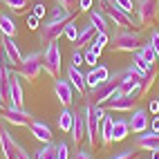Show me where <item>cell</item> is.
Segmentation results:
<instances>
[{
	"label": "cell",
	"instance_id": "obj_1",
	"mask_svg": "<svg viewBox=\"0 0 159 159\" xmlns=\"http://www.w3.org/2000/svg\"><path fill=\"white\" fill-rule=\"evenodd\" d=\"M83 110H85V139H88L90 148H97V146H101V121L105 116V108L85 99Z\"/></svg>",
	"mask_w": 159,
	"mask_h": 159
},
{
	"label": "cell",
	"instance_id": "obj_2",
	"mask_svg": "<svg viewBox=\"0 0 159 159\" xmlns=\"http://www.w3.org/2000/svg\"><path fill=\"white\" fill-rule=\"evenodd\" d=\"M123 79V70H116L114 74H110V79L101 83V85H97L94 90H88L85 94H83V99H88L92 103H97V105H105L114 94H119V83Z\"/></svg>",
	"mask_w": 159,
	"mask_h": 159
},
{
	"label": "cell",
	"instance_id": "obj_3",
	"mask_svg": "<svg viewBox=\"0 0 159 159\" xmlns=\"http://www.w3.org/2000/svg\"><path fill=\"white\" fill-rule=\"evenodd\" d=\"M141 45H143V36L137 29H116L114 36H110L112 52H130V54H134Z\"/></svg>",
	"mask_w": 159,
	"mask_h": 159
},
{
	"label": "cell",
	"instance_id": "obj_4",
	"mask_svg": "<svg viewBox=\"0 0 159 159\" xmlns=\"http://www.w3.org/2000/svg\"><path fill=\"white\" fill-rule=\"evenodd\" d=\"M99 5H101L103 11H105L108 20H110V23H112L116 29H132V27L139 25V23H134L132 16H130V14H125L123 9L114 2V0H99Z\"/></svg>",
	"mask_w": 159,
	"mask_h": 159
},
{
	"label": "cell",
	"instance_id": "obj_5",
	"mask_svg": "<svg viewBox=\"0 0 159 159\" xmlns=\"http://www.w3.org/2000/svg\"><path fill=\"white\" fill-rule=\"evenodd\" d=\"M40 72H43V52H29L27 56H23V63L18 65V76L25 79L27 83L38 81Z\"/></svg>",
	"mask_w": 159,
	"mask_h": 159
},
{
	"label": "cell",
	"instance_id": "obj_6",
	"mask_svg": "<svg viewBox=\"0 0 159 159\" xmlns=\"http://www.w3.org/2000/svg\"><path fill=\"white\" fill-rule=\"evenodd\" d=\"M63 54H61V47L54 43H49L43 52V72H47L52 79H58L61 76V67H63Z\"/></svg>",
	"mask_w": 159,
	"mask_h": 159
},
{
	"label": "cell",
	"instance_id": "obj_7",
	"mask_svg": "<svg viewBox=\"0 0 159 159\" xmlns=\"http://www.w3.org/2000/svg\"><path fill=\"white\" fill-rule=\"evenodd\" d=\"M137 23L139 25H155L159 18V0H139L137 5Z\"/></svg>",
	"mask_w": 159,
	"mask_h": 159
},
{
	"label": "cell",
	"instance_id": "obj_8",
	"mask_svg": "<svg viewBox=\"0 0 159 159\" xmlns=\"http://www.w3.org/2000/svg\"><path fill=\"white\" fill-rule=\"evenodd\" d=\"M63 29H65V23H63V20H47L45 25H40L38 27L40 45H49V43H54V40H58L63 36Z\"/></svg>",
	"mask_w": 159,
	"mask_h": 159
},
{
	"label": "cell",
	"instance_id": "obj_9",
	"mask_svg": "<svg viewBox=\"0 0 159 159\" xmlns=\"http://www.w3.org/2000/svg\"><path fill=\"white\" fill-rule=\"evenodd\" d=\"M2 119L9 123V125H20V128H25L34 121V114L25 108H16V105H7L2 110Z\"/></svg>",
	"mask_w": 159,
	"mask_h": 159
},
{
	"label": "cell",
	"instance_id": "obj_10",
	"mask_svg": "<svg viewBox=\"0 0 159 159\" xmlns=\"http://www.w3.org/2000/svg\"><path fill=\"white\" fill-rule=\"evenodd\" d=\"M0 45H2V56H5V63L9 67H18L23 63V54L16 45V40L11 36H2L0 38Z\"/></svg>",
	"mask_w": 159,
	"mask_h": 159
},
{
	"label": "cell",
	"instance_id": "obj_11",
	"mask_svg": "<svg viewBox=\"0 0 159 159\" xmlns=\"http://www.w3.org/2000/svg\"><path fill=\"white\" fill-rule=\"evenodd\" d=\"M134 101H137V97H130V94H114L103 108H105V112H132Z\"/></svg>",
	"mask_w": 159,
	"mask_h": 159
},
{
	"label": "cell",
	"instance_id": "obj_12",
	"mask_svg": "<svg viewBox=\"0 0 159 159\" xmlns=\"http://www.w3.org/2000/svg\"><path fill=\"white\" fill-rule=\"evenodd\" d=\"M0 150H2L5 159H18V152H20V146L16 143L11 132L7 130V125H0Z\"/></svg>",
	"mask_w": 159,
	"mask_h": 159
},
{
	"label": "cell",
	"instance_id": "obj_13",
	"mask_svg": "<svg viewBox=\"0 0 159 159\" xmlns=\"http://www.w3.org/2000/svg\"><path fill=\"white\" fill-rule=\"evenodd\" d=\"M54 94H56V99L61 101L63 108H70L72 101H74V88H72V83L65 79H54Z\"/></svg>",
	"mask_w": 159,
	"mask_h": 159
},
{
	"label": "cell",
	"instance_id": "obj_14",
	"mask_svg": "<svg viewBox=\"0 0 159 159\" xmlns=\"http://www.w3.org/2000/svg\"><path fill=\"white\" fill-rule=\"evenodd\" d=\"M134 148L137 150H157L159 148V132H155V130H143V132H139V134H134Z\"/></svg>",
	"mask_w": 159,
	"mask_h": 159
},
{
	"label": "cell",
	"instance_id": "obj_15",
	"mask_svg": "<svg viewBox=\"0 0 159 159\" xmlns=\"http://www.w3.org/2000/svg\"><path fill=\"white\" fill-rule=\"evenodd\" d=\"M128 123H130V132L132 134H139V132L150 128V112L143 110V108H134V112L128 119Z\"/></svg>",
	"mask_w": 159,
	"mask_h": 159
},
{
	"label": "cell",
	"instance_id": "obj_16",
	"mask_svg": "<svg viewBox=\"0 0 159 159\" xmlns=\"http://www.w3.org/2000/svg\"><path fill=\"white\" fill-rule=\"evenodd\" d=\"M72 141L79 148V143L85 139V110H74V123H72Z\"/></svg>",
	"mask_w": 159,
	"mask_h": 159
},
{
	"label": "cell",
	"instance_id": "obj_17",
	"mask_svg": "<svg viewBox=\"0 0 159 159\" xmlns=\"http://www.w3.org/2000/svg\"><path fill=\"white\" fill-rule=\"evenodd\" d=\"M9 99H11V105H16V108L25 105V92H23V83H20L18 74H11V79H9Z\"/></svg>",
	"mask_w": 159,
	"mask_h": 159
},
{
	"label": "cell",
	"instance_id": "obj_18",
	"mask_svg": "<svg viewBox=\"0 0 159 159\" xmlns=\"http://www.w3.org/2000/svg\"><path fill=\"white\" fill-rule=\"evenodd\" d=\"M110 79V70L105 65H97L92 67L88 74H85V83H88V90H94L97 85H101V83H105Z\"/></svg>",
	"mask_w": 159,
	"mask_h": 159
},
{
	"label": "cell",
	"instance_id": "obj_19",
	"mask_svg": "<svg viewBox=\"0 0 159 159\" xmlns=\"http://www.w3.org/2000/svg\"><path fill=\"white\" fill-rule=\"evenodd\" d=\"M65 76H67V81L72 83V88L76 90L79 94H85L88 92V83H85V74L81 72V67H74V65H70L67 70H65Z\"/></svg>",
	"mask_w": 159,
	"mask_h": 159
},
{
	"label": "cell",
	"instance_id": "obj_20",
	"mask_svg": "<svg viewBox=\"0 0 159 159\" xmlns=\"http://www.w3.org/2000/svg\"><path fill=\"white\" fill-rule=\"evenodd\" d=\"M88 16H90V23H92L94 27H97V31H108V34H110V27H112V23L108 20V16H105V11L101 9V5H99L97 9L92 7L90 11H88Z\"/></svg>",
	"mask_w": 159,
	"mask_h": 159
},
{
	"label": "cell",
	"instance_id": "obj_21",
	"mask_svg": "<svg viewBox=\"0 0 159 159\" xmlns=\"http://www.w3.org/2000/svg\"><path fill=\"white\" fill-rule=\"evenodd\" d=\"M27 128H29V132L34 134L38 141H43V143H49V141H52V137H54V134H52V128H49V125H47L45 121L34 119V121H31V123L27 125Z\"/></svg>",
	"mask_w": 159,
	"mask_h": 159
},
{
	"label": "cell",
	"instance_id": "obj_22",
	"mask_svg": "<svg viewBox=\"0 0 159 159\" xmlns=\"http://www.w3.org/2000/svg\"><path fill=\"white\" fill-rule=\"evenodd\" d=\"M94 36H97V27L88 20L85 25L79 27V38H76V43H74V45H79V49H85V47L92 45V38Z\"/></svg>",
	"mask_w": 159,
	"mask_h": 159
},
{
	"label": "cell",
	"instance_id": "obj_23",
	"mask_svg": "<svg viewBox=\"0 0 159 159\" xmlns=\"http://www.w3.org/2000/svg\"><path fill=\"white\" fill-rule=\"evenodd\" d=\"M128 134H130L128 119H114L112 121V141H123Z\"/></svg>",
	"mask_w": 159,
	"mask_h": 159
},
{
	"label": "cell",
	"instance_id": "obj_24",
	"mask_svg": "<svg viewBox=\"0 0 159 159\" xmlns=\"http://www.w3.org/2000/svg\"><path fill=\"white\" fill-rule=\"evenodd\" d=\"M72 123H74V110L70 108H63L56 116V125L61 128V132H70L72 130Z\"/></svg>",
	"mask_w": 159,
	"mask_h": 159
},
{
	"label": "cell",
	"instance_id": "obj_25",
	"mask_svg": "<svg viewBox=\"0 0 159 159\" xmlns=\"http://www.w3.org/2000/svg\"><path fill=\"white\" fill-rule=\"evenodd\" d=\"M112 121H114V116H110V114H105L101 121V146L112 143Z\"/></svg>",
	"mask_w": 159,
	"mask_h": 159
},
{
	"label": "cell",
	"instance_id": "obj_26",
	"mask_svg": "<svg viewBox=\"0 0 159 159\" xmlns=\"http://www.w3.org/2000/svg\"><path fill=\"white\" fill-rule=\"evenodd\" d=\"M16 31H18V27H16V23H14V18L7 16V14H0V34L14 38Z\"/></svg>",
	"mask_w": 159,
	"mask_h": 159
},
{
	"label": "cell",
	"instance_id": "obj_27",
	"mask_svg": "<svg viewBox=\"0 0 159 159\" xmlns=\"http://www.w3.org/2000/svg\"><path fill=\"white\" fill-rule=\"evenodd\" d=\"M137 54H139V56L148 63V65H157V63H159V56L155 54V49L150 47V43H148V45H141L139 49H137Z\"/></svg>",
	"mask_w": 159,
	"mask_h": 159
},
{
	"label": "cell",
	"instance_id": "obj_28",
	"mask_svg": "<svg viewBox=\"0 0 159 159\" xmlns=\"http://www.w3.org/2000/svg\"><path fill=\"white\" fill-rule=\"evenodd\" d=\"M34 159H56V143H45V146H40L38 150H36V155H34Z\"/></svg>",
	"mask_w": 159,
	"mask_h": 159
},
{
	"label": "cell",
	"instance_id": "obj_29",
	"mask_svg": "<svg viewBox=\"0 0 159 159\" xmlns=\"http://www.w3.org/2000/svg\"><path fill=\"white\" fill-rule=\"evenodd\" d=\"M72 18H74V11H70V9L61 7V5H56L54 9H52V16H49V20H63V23H67V20H72Z\"/></svg>",
	"mask_w": 159,
	"mask_h": 159
},
{
	"label": "cell",
	"instance_id": "obj_30",
	"mask_svg": "<svg viewBox=\"0 0 159 159\" xmlns=\"http://www.w3.org/2000/svg\"><path fill=\"white\" fill-rule=\"evenodd\" d=\"M105 45H110V34L108 31H97V36L92 38V49H97V52H103Z\"/></svg>",
	"mask_w": 159,
	"mask_h": 159
},
{
	"label": "cell",
	"instance_id": "obj_31",
	"mask_svg": "<svg viewBox=\"0 0 159 159\" xmlns=\"http://www.w3.org/2000/svg\"><path fill=\"white\" fill-rule=\"evenodd\" d=\"M63 36H65V38L70 40V43H76V38H79V25L74 23V18L65 23V29H63Z\"/></svg>",
	"mask_w": 159,
	"mask_h": 159
},
{
	"label": "cell",
	"instance_id": "obj_32",
	"mask_svg": "<svg viewBox=\"0 0 159 159\" xmlns=\"http://www.w3.org/2000/svg\"><path fill=\"white\" fill-rule=\"evenodd\" d=\"M2 2L7 5V9H11L14 14H23L25 9L29 7L31 0H2Z\"/></svg>",
	"mask_w": 159,
	"mask_h": 159
},
{
	"label": "cell",
	"instance_id": "obj_33",
	"mask_svg": "<svg viewBox=\"0 0 159 159\" xmlns=\"http://www.w3.org/2000/svg\"><path fill=\"white\" fill-rule=\"evenodd\" d=\"M155 79H157V67H152V70L146 72V76L141 81V94H148V90H150V85L155 83Z\"/></svg>",
	"mask_w": 159,
	"mask_h": 159
},
{
	"label": "cell",
	"instance_id": "obj_34",
	"mask_svg": "<svg viewBox=\"0 0 159 159\" xmlns=\"http://www.w3.org/2000/svg\"><path fill=\"white\" fill-rule=\"evenodd\" d=\"M83 56H85V65H90V67H97V61H99V56H101V52L92 49V47H85Z\"/></svg>",
	"mask_w": 159,
	"mask_h": 159
},
{
	"label": "cell",
	"instance_id": "obj_35",
	"mask_svg": "<svg viewBox=\"0 0 159 159\" xmlns=\"http://www.w3.org/2000/svg\"><path fill=\"white\" fill-rule=\"evenodd\" d=\"M132 65H134L137 70H141L143 74H146L148 70H152V67H157V65H148V63H146V61H143V58H141L139 54H137V52L132 54Z\"/></svg>",
	"mask_w": 159,
	"mask_h": 159
},
{
	"label": "cell",
	"instance_id": "obj_36",
	"mask_svg": "<svg viewBox=\"0 0 159 159\" xmlns=\"http://www.w3.org/2000/svg\"><path fill=\"white\" fill-rule=\"evenodd\" d=\"M56 159H70V146H67V141H58L56 143Z\"/></svg>",
	"mask_w": 159,
	"mask_h": 159
},
{
	"label": "cell",
	"instance_id": "obj_37",
	"mask_svg": "<svg viewBox=\"0 0 159 159\" xmlns=\"http://www.w3.org/2000/svg\"><path fill=\"white\" fill-rule=\"evenodd\" d=\"M108 159H137V150H134V148H125V150L114 152V155L108 157Z\"/></svg>",
	"mask_w": 159,
	"mask_h": 159
},
{
	"label": "cell",
	"instance_id": "obj_38",
	"mask_svg": "<svg viewBox=\"0 0 159 159\" xmlns=\"http://www.w3.org/2000/svg\"><path fill=\"white\" fill-rule=\"evenodd\" d=\"M72 159H94L92 148H76V152H72Z\"/></svg>",
	"mask_w": 159,
	"mask_h": 159
},
{
	"label": "cell",
	"instance_id": "obj_39",
	"mask_svg": "<svg viewBox=\"0 0 159 159\" xmlns=\"http://www.w3.org/2000/svg\"><path fill=\"white\" fill-rule=\"evenodd\" d=\"M72 65H74V67L85 65V56H83V52H81V49H74V52H72Z\"/></svg>",
	"mask_w": 159,
	"mask_h": 159
},
{
	"label": "cell",
	"instance_id": "obj_40",
	"mask_svg": "<svg viewBox=\"0 0 159 159\" xmlns=\"http://www.w3.org/2000/svg\"><path fill=\"white\" fill-rule=\"evenodd\" d=\"M56 5L70 9V11H79V0H56Z\"/></svg>",
	"mask_w": 159,
	"mask_h": 159
},
{
	"label": "cell",
	"instance_id": "obj_41",
	"mask_svg": "<svg viewBox=\"0 0 159 159\" xmlns=\"http://www.w3.org/2000/svg\"><path fill=\"white\" fill-rule=\"evenodd\" d=\"M114 2L119 5L125 14H130V16H132V11H134V2H132V0H114Z\"/></svg>",
	"mask_w": 159,
	"mask_h": 159
},
{
	"label": "cell",
	"instance_id": "obj_42",
	"mask_svg": "<svg viewBox=\"0 0 159 159\" xmlns=\"http://www.w3.org/2000/svg\"><path fill=\"white\" fill-rule=\"evenodd\" d=\"M148 43H150V47L155 49V54L159 56V31H157V29L150 31V40H148Z\"/></svg>",
	"mask_w": 159,
	"mask_h": 159
},
{
	"label": "cell",
	"instance_id": "obj_43",
	"mask_svg": "<svg viewBox=\"0 0 159 159\" xmlns=\"http://www.w3.org/2000/svg\"><path fill=\"white\" fill-rule=\"evenodd\" d=\"M27 27H29L31 31H38V27H40V18L34 16V14H29V16H27Z\"/></svg>",
	"mask_w": 159,
	"mask_h": 159
},
{
	"label": "cell",
	"instance_id": "obj_44",
	"mask_svg": "<svg viewBox=\"0 0 159 159\" xmlns=\"http://www.w3.org/2000/svg\"><path fill=\"white\" fill-rule=\"evenodd\" d=\"M45 14H47V7H45L43 2H36V5H34V16L45 18Z\"/></svg>",
	"mask_w": 159,
	"mask_h": 159
},
{
	"label": "cell",
	"instance_id": "obj_45",
	"mask_svg": "<svg viewBox=\"0 0 159 159\" xmlns=\"http://www.w3.org/2000/svg\"><path fill=\"white\" fill-rule=\"evenodd\" d=\"M94 7V0H79V11H90Z\"/></svg>",
	"mask_w": 159,
	"mask_h": 159
},
{
	"label": "cell",
	"instance_id": "obj_46",
	"mask_svg": "<svg viewBox=\"0 0 159 159\" xmlns=\"http://www.w3.org/2000/svg\"><path fill=\"white\" fill-rule=\"evenodd\" d=\"M150 130L159 132V116H157V114H155V116H150Z\"/></svg>",
	"mask_w": 159,
	"mask_h": 159
},
{
	"label": "cell",
	"instance_id": "obj_47",
	"mask_svg": "<svg viewBox=\"0 0 159 159\" xmlns=\"http://www.w3.org/2000/svg\"><path fill=\"white\" fill-rule=\"evenodd\" d=\"M157 112H159V99H152V101H150V114L155 116Z\"/></svg>",
	"mask_w": 159,
	"mask_h": 159
},
{
	"label": "cell",
	"instance_id": "obj_48",
	"mask_svg": "<svg viewBox=\"0 0 159 159\" xmlns=\"http://www.w3.org/2000/svg\"><path fill=\"white\" fill-rule=\"evenodd\" d=\"M18 159H31V157L27 155V150H25V148H20V152H18Z\"/></svg>",
	"mask_w": 159,
	"mask_h": 159
},
{
	"label": "cell",
	"instance_id": "obj_49",
	"mask_svg": "<svg viewBox=\"0 0 159 159\" xmlns=\"http://www.w3.org/2000/svg\"><path fill=\"white\" fill-rule=\"evenodd\" d=\"M150 159H159V148L157 150H150Z\"/></svg>",
	"mask_w": 159,
	"mask_h": 159
},
{
	"label": "cell",
	"instance_id": "obj_50",
	"mask_svg": "<svg viewBox=\"0 0 159 159\" xmlns=\"http://www.w3.org/2000/svg\"><path fill=\"white\" fill-rule=\"evenodd\" d=\"M5 108H7V105L2 103V99H0V110H5Z\"/></svg>",
	"mask_w": 159,
	"mask_h": 159
}]
</instances>
